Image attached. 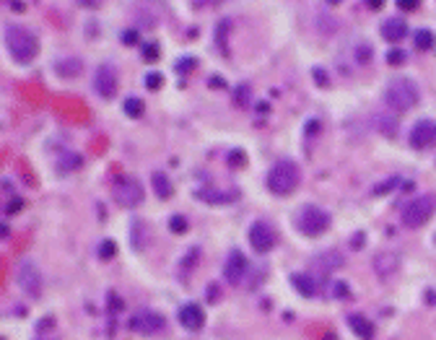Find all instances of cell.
<instances>
[{
	"label": "cell",
	"mask_w": 436,
	"mask_h": 340,
	"mask_svg": "<svg viewBox=\"0 0 436 340\" xmlns=\"http://www.w3.org/2000/svg\"><path fill=\"white\" fill-rule=\"evenodd\" d=\"M382 39H387L392 45H397V42H403L405 36H408V23L403 19H387V21L382 23L380 29Z\"/></svg>",
	"instance_id": "cell-14"
},
{
	"label": "cell",
	"mask_w": 436,
	"mask_h": 340,
	"mask_svg": "<svg viewBox=\"0 0 436 340\" xmlns=\"http://www.w3.org/2000/svg\"><path fill=\"white\" fill-rule=\"evenodd\" d=\"M436 42V36L431 29H421V32H415V47L418 50H431Z\"/></svg>",
	"instance_id": "cell-22"
},
{
	"label": "cell",
	"mask_w": 436,
	"mask_h": 340,
	"mask_svg": "<svg viewBox=\"0 0 436 340\" xmlns=\"http://www.w3.org/2000/svg\"><path fill=\"white\" fill-rule=\"evenodd\" d=\"M377 123H380V133H382V136H390L392 138L395 133H397V120H395V117H387V114H382Z\"/></svg>",
	"instance_id": "cell-24"
},
{
	"label": "cell",
	"mask_w": 436,
	"mask_h": 340,
	"mask_svg": "<svg viewBox=\"0 0 436 340\" xmlns=\"http://www.w3.org/2000/svg\"><path fill=\"white\" fill-rule=\"evenodd\" d=\"M112 198L117 205L123 208H138L143 203V184L135 177H117L112 187Z\"/></svg>",
	"instance_id": "cell-6"
},
{
	"label": "cell",
	"mask_w": 436,
	"mask_h": 340,
	"mask_svg": "<svg viewBox=\"0 0 436 340\" xmlns=\"http://www.w3.org/2000/svg\"><path fill=\"white\" fill-rule=\"evenodd\" d=\"M151 184H154V193H156L161 200H169L172 193H174V184H172V180H169L164 171H156V174L151 177Z\"/></svg>",
	"instance_id": "cell-18"
},
{
	"label": "cell",
	"mask_w": 436,
	"mask_h": 340,
	"mask_svg": "<svg viewBox=\"0 0 436 340\" xmlns=\"http://www.w3.org/2000/svg\"><path fill=\"white\" fill-rule=\"evenodd\" d=\"M123 109H125V114H127V117H133V120L143 117V102H141V99H135V96L125 99Z\"/></svg>",
	"instance_id": "cell-23"
},
{
	"label": "cell",
	"mask_w": 436,
	"mask_h": 340,
	"mask_svg": "<svg viewBox=\"0 0 436 340\" xmlns=\"http://www.w3.org/2000/svg\"><path fill=\"white\" fill-rule=\"evenodd\" d=\"M161 328H164V317L158 312H154V309H143V312H138V315L130 317V330H135V332L154 335Z\"/></svg>",
	"instance_id": "cell-11"
},
{
	"label": "cell",
	"mask_w": 436,
	"mask_h": 340,
	"mask_svg": "<svg viewBox=\"0 0 436 340\" xmlns=\"http://www.w3.org/2000/svg\"><path fill=\"white\" fill-rule=\"evenodd\" d=\"M397 6H400L403 11H415V8L421 6V0H397Z\"/></svg>",
	"instance_id": "cell-34"
},
{
	"label": "cell",
	"mask_w": 436,
	"mask_h": 340,
	"mask_svg": "<svg viewBox=\"0 0 436 340\" xmlns=\"http://www.w3.org/2000/svg\"><path fill=\"white\" fill-rule=\"evenodd\" d=\"M434 213H436V198L421 195V198H415V200H411V203L405 205L400 221H403V226L408 229H421L424 224L431 221Z\"/></svg>",
	"instance_id": "cell-5"
},
{
	"label": "cell",
	"mask_w": 436,
	"mask_h": 340,
	"mask_svg": "<svg viewBox=\"0 0 436 340\" xmlns=\"http://www.w3.org/2000/svg\"><path fill=\"white\" fill-rule=\"evenodd\" d=\"M169 229H172L174 234H179V231H185V229H187V221H185L182 215H172V218H169Z\"/></svg>",
	"instance_id": "cell-31"
},
{
	"label": "cell",
	"mask_w": 436,
	"mask_h": 340,
	"mask_svg": "<svg viewBox=\"0 0 436 340\" xmlns=\"http://www.w3.org/2000/svg\"><path fill=\"white\" fill-rule=\"evenodd\" d=\"M195 65H198V60H195V57H179L174 68H177V73H192Z\"/></svg>",
	"instance_id": "cell-26"
},
{
	"label": "cell",
	"mask_w": 436,
	"mask_h": 340,
	"mask_svg": "<svg viewBox=\"0 0 436 340\" xmlns=\"http://www.w3.org/2000/svg\"><path fill=\"white\" fill-rule=\"evenodd\" d=\"M16 281H19V286H21L29 296L42 294V275H39V268H37L32 260H23L21 265H19Z\"/></svg>",
	"instance_id": "cell-9"
},
{
	"label": "cell",
	"mask_w": 436,
	"mask_h": 340,
	"mask_svg": "<svg viewBox=\"0 0 436 340\" xmlns=\"http://www.w3.org/2000/svg\"><path fill=\"white\" fill-rule=\"evenodd\" d=\"M141 52H143L145 63H154V60H158V55H161L158 45H154V42H151V45H143V50H141Z\"/></svg>",
	"instance_id": "cell-29"
},
{
	"label": "cell",
	"mask_w": 436,
	"mask_h": 340,
	"mask_svg": "<svg viewBox=\"0 0 436 340\" xmlns=\"http://www.w3.org/2000/svg\"><path fill=\"white\" fill-rule=\"evenodd\" d=\"M302 182V169L293 159H278L268 171V190L273 195H291Z\"/></svg>",
	"instance_id": "cell-3"
},
{
	"label": "cell",
	"mask_w": 436,
	"mask_h": 340,
	"mask_svg": "<svg viewBox=\"0 0 436 340\" xmlns=\"http://www.w3.org/2000/svg\"><path fill=\"white\" fill-rule=\"evenodd\" d=\"M211 86H221V89H224L226 81H224V78H218V76H213V78H211Z\"/></svg>",
	"instance_id": "cell-41"
},
{
	"label": "cell",
	"mask_w": 436,
	"mask_h": 340,
	"mask_svg": "<svg viewBox=\"0 0 436 340\" xmlns=\"http://www.w3.org/2000/svg\"><path fill=\"white\" fill-rule=\"evenodd\" d=\"M11 8H13V11L21 13L23 11V3H21V0H11Z\"/></svg>",
	"instance_id": "cell-42"
},
{
	"label": "cell",
	"mask_w": 436,
	"mask_h": 340,
	"mask_svg": "<svg viewBox=\"0 0 436 340\" xmlns=\"http://www.w3.org/2000/svg\"><path fill=\"white\" fill-rule=\"evenodd\" d=\"M21 208V200H13L11 205H8V213H13V211H19Z\"/></svg>",
	"instance_id": "cell-43"
},
{
	"label": "cell",
	"mask_w": 436,
	"mask_h": 340,
	"mask_svg": "<svg viewBox=\"0 0 436 340\" xmlns=\"http://www.w3.org/2000/svg\"><path fill=\"white\" fill-rule=\"evenodd\" d=\"M99 255H101V260H112L114 255H117V244L114 242H101V247H99Z\"/></svg>",
	"instance_id": "cell-27"
},
{
	"label": "cell",
	"mask_w": 436,
	"mask_h": 340,
	"mask_svg": "<svg viewBox=\"0 0 436 340\" xmlns=\"http://www.w3.org/2000/svg\"><path fill=\"white\" fill-rule=\"evenodd\" d=\"M411 146L418 148V151H426V148L436 146V120H418L413 127H411Z\"/></svg>",
	"instance_id": "cell-8"
},
{
	"label": "cell",
	"mask_w": 436,
	"mask_h": 340,
	"mask_svg": "<svg viewBox=\"0 0 436 340\" xmlns=\"http://www.w3.org/2000/svg\"><path fill=\"white\" fill-rule=\"evenodd\" d=\"M177 319L179 325L185 330H200L205 325V315H203V309L198 304H182L177 312Z\"/></svg>",
	"instance_id": "cell-13"
},
{
	"label": "cell",
	"mask_w": 436,
	"mask_h": 340,
	"mask_svg": "<svg viewBox=\"0 0 436 340\" xmlns=\"http://www.w3.org/2000/svg\"><path fill=\"white\" fill-rule=\"evenodd\" d=\"M382 99L384 104L390 107L392 112H408V109H413L418 99H421V94H418V86H415V81L405 78V76H397V78L387 81V86H384V94H382Z\"/></svg>",
	"instance_id": "cell-2"
},
{
	"label": "cell",
	"mask_w": 436,
	"mask_h": 340,
	"mask_svg": "<svg viewBox=\"0 0 436 340\" xmlns=\"http://www.w3.org/2000/svg\"><path fill=\"white\" fill-rule=\"evenodd\" d=\"M76 6H81V8H86V11H94V8H99V6H104V0H76Z\"/></svg>",
	"instance_id": "cell-32"
},
{
	"label": "cell",
	"mask_w": 436,
	"mask_h": 340,
	"mask_svg": "<svg viewBox=\"0 0 436 340\" xmlns=\"http://www.w3.org/2000/svg\"><path fill=\"white\" fill-rule=\"evenodd\" d=\"M70 167H81V156H76V153H68V159L63 161V169H70Z\"/></svg>",
	"instance_id": "cell-35"
},
{
	"label": "cell",
	"mask_w": 436,
	"mask_h": 340,
	"mask_svg": "<svg viewBox=\"0 0 436 340\" xmlns=\"http://www.w3.org/2000/svg\"><path fill=\"white\" fill-rule=\"evenodd\" d=\"M364 3H366V6H369L371 11H380L382 6H384V0H364Z\"/></svg>",
	"instance_id": "cell-38"
},
{
	"label": "cell",
	"mask_w": 436,
	"mask_h": 340,
	"mask_svg": "<svg viewBox=\"0 0 436 340\" xmlns=\"http://www.w3.org/2000/svg\"><path fill=\"white\" fill-rule=\"evenodd\" d=\"M317 268H324V270H333V268H340L343 265V255H338V252H322L317 260H314Z\"/></svg>",
	"instance_id": "cell-20"
},
{
	"label": "cell",
	"mask_w": 436,
	"mask_h": 340,
	"mask_svg": "<svg viewBox=\"0 0 436 340\" xmlns=\"http://www.w3.org/2000/svg\"><path fill=\"white\" fill-rule=\"evenodd\" d=\"M397 268H400V257H397L395 252H380V255L374 257V270H377L380 278H390V275H395Z\"/></svg>",
	"instance_id": "cell-15"
},
{
	"label": "cell",
	"mask_w": 436,
	"mask_h": 340,
	"mask_svg": "<svg viewBox=\"0 0 436 340\" xmlns=\"http://www.w3.org/2000/svg\"><path fill=\"white\" fill-rule=\"evenodd\" d=\"M224 278L229 286H242V281L247 278V257L242 252H229L224 262Z\"/></svg>",
	"instance_id": "cell-12"
},
{
	"label": "cell",
	"mask_w": 436,
	"mask_h": 340,
	"mask_svg": "<svg viewBox=\"0 0 436 340\" xmlns=\"http://www.w3.org/2000/svg\"><path fill=\"white\" fill-rule=\"evenodd\" d=\"M81 70H83V63L79 57H63L55 63V73L60 78H76V76H81Z\"/></svg>",
	"instance_id": "cell-16"
},
{
	"label": "cell",
	"mask_w": 436,
	"mask_h": 340,
	"mask_svg": "<svg viewBox=\"0 0 436 340\" xmlns=\"http://www.w3.org/2000/svg\"><path fill=\"white\" fill-rule=\"evenodd\" d=\"M348 325H351V330L356 332L358 338L369 340L371 335H374V328H371V322L364 317V315H351V317H348Z\"/></svg>",
	"instance_id": "cell-19"
},
{
	"label": "cell",
	"mask_w": 436,
	"mask_h": 340,
	"mask_svg": "<svg viewBox=\"0 0 436 340\" xmlns=\"http://www.w3.org/2000/svg\"><path fill=\"white\" fill-rule=\"evenodd\" d=\"M123 39L127 42V45H133V42H138V32H125Z\"/></svg>",
	"instance_id": "cell-40"
},
{
	"label": "cell",
	"mask_w": 436,
	"mask_h": 340,
	"mask_svg": "<svg viewBox=\"0 0 436 340\" xmlns=\"http://www.w3.org/2000/svg\"><path fill=\"white\" fill-rule=\"evenodd\" d=\"M249 244H252V250L260 252V255H265L276 247V242H278V234H276V229L270 226L268 221H255L252 226H249Z\"/></svg>",
	"instance_id": "cell-7"
},
{
	"label": "cell",
	"mask_w": 436,
	"mask_h": 340,
	"mask_svg": "<svg viewBox=\"0 0 436 340\" xmlns=\"http://www.w3.org/2000/svg\"><path fill=\"white\" fill-rule=\"evenodd\" d=\"M369 57H371V47L369 45H361V47H358V60H361V63H366Z\"/></svg>",
	"instance_id": "cell-36"
},
{
	"label": "cell",
	"mask_w": 436,
	"mask_h": 340,
	"mask_svg": "<svg viewBox=\"0 0 436 340\" xmlns=\"http://www.w3.org/2000/svg\"><path fill=\"white\" fill-rule=\"evenodd\" d=\"M203 6H218V3H224V0H200Z\"/></svg>",
	"instance_id": "cell-44"
},
{
	"label": "cell",
	"mask_w": 436,
	"mask_h": 340,
	"mask_svg": "<svg viewBox=\"0 0 436 340\" xmlns=\"http://www.w3.org/2000/svg\"><path fill=\"white\" fill-rule=\"evenodd\" d=\"M94 91L99 94L101 99H112L117 94V70L110 63L99 65L96 73H94Z\"/></svg>",
	"instance_id": "cell-10"
},
{
	"label": "cell",
	"mask_w": 436,
	"mask_h": 340,
	"mask_svg": "<svg viewBox=\"0 0 436 340\" xmlns=\"http://www.w3.org/2000/svg\"><path fill=\"white\" fill-rule=\"evenodd\" d=\"M145 86L151 91H158L164 86V76H161V73H148V76H145Z\"/></svg>",
	"instance_id": "cell-30"
},
{
	"label": "cell",
	"mask_w": 436,
	"mask_h": 340,
	"mask_svg": "<svg viewBox=\"0 0 436 340\" xmlns=\"http://www.w3.org/2000/svg\"><path fill=\"white\" fill-rule=\"evenodd\" d=\"M234 99H236V104H247L249 102V89H247V86H239Z\"/></svg>",
	"instance_id": "cell-33"
},
{
	"label": "cell",
	"mask_w": 436,
	"mask_h": 340,
	"mask_svg": "<svg viewBox=\"0 0 436 340\" xmlns=\"http://www.w3.org/2000/svg\"><path fill=\"white\" fill-rule=\"evenodd\" d=\"M312 76H314V83H317L320 89H324V86L330 83V76H327V70L320 68V65H314V68H312Z\"/></svg>",
	"instance_id": "cell-28"
},
{
	"label": "cell",
	"mask_w": 436,
	"mask_h": 340,
	"mask_svg": "<svg viewBox=\"0 0 436 340\" xmlns=\"http://www.w3.org/2000/svg\"><path fill=\"white\" fill-rule=\"evenodd\" d=\"M330 226V213L320 208V205H302L296 213V229L304 237H320L324 234V229Z\"/></svg>",
	"instance_id": "cell-4"
},
{
	"label": "cell",
	"mask_w": 436,
	"mask_h": 340,
	"mask_svg": "<svg viewBox=\"0 0 436 340\" xmlns=\"http://www.w3.org/2000/svg\"><path fill=\"white\" fill-rule=\"evenodd\" d=\"M291 284H293V288L302 296H309V299H312V296L317 294V284H314L312 275H307V273H293V275H291Z\"/></svg>",
	"instance_id": "cell-17"
},
{
	"label": "cell",
	"mask_w": 436,
	"mask_h": 340,
	"mask_svg": "<svg viewBox=\"0 0 436 340\" xmlns=\"http://www.w3.org/2000/svg\"><path fill=\"white\" fill-rule=\"evenodd\" d=\"M229 161H231V164H245V153H242V151H234Z\"/></svg>",
	"instance_id": "cell-39"
},
{
	"label": "cell",
	"mask_w": 436,
	"mask_h": 340,
	"mask_svg": "<svg viewBox=\"0 0 436 340\" xmlns=\"http://www.w3.org/2000/svg\"><path fill=\"white\" fill-rule=\"evenodd\" d=\"M229 32H231V19L218 21V29H216V45H218V50H224V52H226V39H229Z\"/></svg>",
	"instance_id": "cell-21"
},
{
	"label": "cell",
	"mask_w": 436,
	"mask_h": 340,
	"mask_svg": "<svg viewBox=\"0 0 436 340\" xmlns=\"http://www.w3.org/2000/svg\"><path fill=\"white\" fill-rule=\"evenodd\" d=\"M3 39H6V47H8V52L16 63H32L37 52H39V39L26 29L21 23H8L6 26V32H3Z\"/></svg>",
	"instance_id": "cell-1"
},
{
	"label": "cell",
	"mask_w": 436,
	"mask_h": 340,
	"mask_svg": "<svg viewBox=\"0 0 436 340\" xmlns=\"http://www.w3.org/2000/svg\"><path fill=\"white\" fill-rule=\"evenodd\" d=\"M216 190H203V193H198V198H203V200H208V203H229V200H234L236 195L229 193V195H213Z\"/></svg>",
	"instance_id": "cell-25"
},
{
	"label": "cell",
	"mask_w": 436,
	"mask_h": 340,
	"mask_svg": "<svg viewBox=\"0 0 436 340\" xmlns=\"http://www.w3.org/2000/svg\"><path fill=\"white\" fill-rule=\"evenodd\" d=\"M327 3H333V6H335V3H340V0H327Z\"/></svg>",
	"instance_id": "cell-45"
},
{
	"label": "cell",
	"mask_w": 436,
	"mask_h": 340,
	"mask_svg": "<svg viewBox=\"0 0 436 340\" xmlns=\"http://www.w3.org/2000/svg\"><path fill=\"white\" fill-rule=\"evenodd\" d=\"M387 60L397 65V63H403V52H397V50H395V52H390V55H387Z\"/></svg>",
	"instance_id": "cell-37"
}]
</instances>
